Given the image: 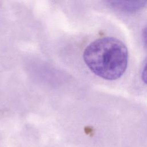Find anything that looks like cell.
<instances>
[{"label": "cell", "instance_id": "2", "mask_svg": "<svg viewBox=\"0 0 147 147\" xmlns=\"http://www.w3.org/2000/svg\"><path fill=\"white\" fill-rule=\"evenodd\" d=\"M106 3L110 7L123 13L136 12L147 5L145 1H108Z\"/></svg>", "mask_w": 147, "mask_h": 147}, {"label": "cell", "instance_id": "4", "mask_svg": "<svg viewBox=\"0 0 147 147\" xmlns=\"http://www.w3.org/2000/svg\"><path fill=\"white\" fill-rule=\"evenodd\" d=\"M142 38H143V40H144L145 44L147 46V25L145 27V28L143 30Z\"/></svg>", "mask_w": 147, "mask_h": 147}, {"label": "cell", "instance_id": "1", "mask_svg": "<svg viewBox=\"0 0 147 147\" xmlns=\"http://www.w3.org/2000/svg\"><path fill=\"white\" fill-rule=\"evenodd\" d=\"M84 61L96 75L114 80L125 73L128 63V51L119 40L105 37L91 42L84 49Z\"/></svg>", "mask_w": 147, "mask_h": 147}, {"label": "cell", "instance_id": "3", "mask_svg": "<svg viewBox=\"0 0 147 147\" xmlns=\"http://www.w3.org/2000/svg\"><path fill=\"white\" fill-rule=\"evenodd\" d=\"M141 78L143 82L147 84V61L144 64L141 72Z\"/></svg>", "mask_w": 147, "mask_h": 147}]
</instances>
